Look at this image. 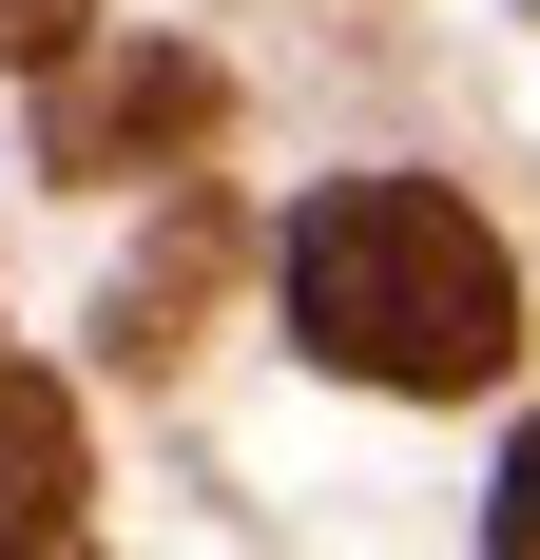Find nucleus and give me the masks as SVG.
<instances>
[{
    "instance_id": "nucleus-1",
    "label": "nucleus",
    "mask_w": 540,
    "mask_h": 560,
    "mask_svg": "<svg viewBox=\"0 0 540 560\" xmlns=\"http://www.w3.org/2000/svg\"><path fill=\"white\" fill-rule=\"evenodd\" d=\"M290 329H309V368H348V387H483L502 348H521V271H502V232L463 213V194H425V174H348V194H309V232H290Z\"/></svg>"
},
{
    "instance_id": "nucleus-2",
    "label": "nucleus",
    "mask_w": 540,
    "mask_h": 560,
    "mask_svg": "<svg viewBox=\"0 0 540 560\" xmlns=\"http://www.w3.org/2000/svg\"><path fill=\"white\" fill-rule=\"evenodd\" d=\"M193 136H213V58H174V39H116L39 97V174H155Z\"/></svg>"
},
{
    "instance_id": "nucleus-3",
    "label": "nucleus",
    "mask_w": 540,
    "mask_h": 560,
    "mask_svg": "<svg viewBox=\"0 0 540 560\" xmlns=\"http://www.w3.org/2000/svg\"><path fill=\"white\" fill-rule=\"evenodd\" d=\"M78 406L39 387V368H0V541H78Z\"/></svg>"
},
{
    "instance_id": "nucleus-4",
    "label": "nucleus",
    "mask_w": 540,
    "mask_h": 560,
    "mask_svg": "<svg viewBox=\"0 0 540 560\" xmlns=\"http://www.w3.org/2000/svg\"><path fill=\"white\" fill-rule=\"evenodd\" d=\"M97 39V0H0V58H78Z\"/></svg>"
},
{
    "instance_id": "nucleus-5",
    "label": "nucleus",
    "mask_w": 540,
    "mask_h": 560,
    "mask_svg": "<svg viewBox=\"0 0 540 560\" xmlns=\"http://www.w3.org/2000/svg\"><path fill=\"white\" fill-rule=\"evenodd\" d=\"M483 541H502V560H540V425H521V464H502V503H483Z\"/></svg>"
}]
</instances>
